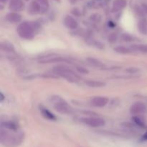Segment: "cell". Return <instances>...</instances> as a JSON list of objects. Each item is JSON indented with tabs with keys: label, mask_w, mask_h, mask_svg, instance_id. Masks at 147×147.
<instances>
[{
	"label": "cell",
	"mask_w": 147,
	"mask_h": 147,
	"mask_svg": "<svg viewBox=\"0 0 147 147\" xmlns=\"http://www.w3.org/2000/svg\"><path fill=\"white\" fill-rule=\"evenodd\" d=\"M39 28L40 25L35 22H24L19 24L17 31L22 38L30 40L34 37L36 32L39 30Z\"/></svg>",
	"instance_id": "cell-1"
},
{
	"label": "cell",
	"mask_w": 147,
	"mask_h": 147,
	"mask_svg": "<svg viewBox=\"0 0 147 147\" xmlns=\"http://www.w3.org/2000/svg\"><path fill=\"white\" fill-rule=\"evenodd\" d=\"M53 71L55 73V75L64 78L67 81H70L71 83H76L77 82L78 79H79V76L77 74H76L73 70L64 65L56 66L53 69Z\"/></svg>",
	"instance_id": "cell-2"
},
{
	"label": "cell",
	"mask_w": 147,
	"mask_h": 147,
	"mask_svg": "<svg viewBox=\"0 0 147 147\" xmlns=\"http://www.w3.org/2000/svg\"><path fill=\"white\" fill-rule=\"evenodd\" d=\"M23 134L19 132L18 134L9 133L6 130H1V139L2 142L6 143H17L22 139Z\"/></svg>",
	"instance_id": "cell-3"
},
{
	"label": "cell",
	"mask_w": 147,
	"mask_h": 147,
	"mask_svg": "<svg viewBox=\"0 0 147 147\" xmlns=\"http://www.w3.org/2000/svg\"><path fill=\"white\" fill-rule=\"evenodd\" d=\"M81 122L90 127L97 128L104 126L106 122L103 119L99 117H86L81 119Z\"/></svg>",
	"instance_id": "cell-4"
},
{
	"label": "cell",
	"mask_w": 147,
	"mask_h": 147,
	"mask_svg": "<svg viewBox=\"0 0 147 147\" xmlns=\"http://www.w3.org/2000/svg\"><path fill=\"white\" fill-rule=\"evenodd\" d=\"M55 109L57 111V112L63 114H68L70 113V109L66 102H65L59 96H56L55 97Z\"/></svg>",
	"instance_id": "cell-5"
},
{
	"label": "cell",
	"mask_w": 147,
	"mask_h": 147,
	"mask_svg": "<svg viewBox=\"0 0 147 147\" xmlns=\"http://www.w3.org/2000/svg\"><path fill=\"white\" fill-rule=\"evenodd\" d=\"M146 106L144 103H142V102H136L130 108V112L133 115L142 114L146 112Z\"/></svg>",
	"instance_id": "cell-6"
},
{
	"label": "cell",
	"mask_w": 147,
	"mask_h": 147,
	"mask_svg": "<svg viewBox=\"0 0 147 147\" xmlns=\"http://www.w3.org/2000/svg\"><path fill=\"white\" fill-rule=\"evenodd\" d=\"M92 106L98 108L104 107L109 103V99L103 96H96L93 98L90 101Z\"/></svg>",
	"instance_id": "cell-7"
},
{
	"label": "cell",
	"mask_w": 147,
	"mask_h": 147,
	"mask_svg": "<svg viewBox=\"0 0 147 147\" xmlns=\"http://www.w3.org/2000/svg\"><path fill=\"white\" fill-rule=\"evenodd\" d=\"M24 3L22 0H10L9 8L14 12H18L24 9Z\"/></svg>",
	"instance_id": "cell-8"
},
{
	"label": "cell",
	"mask_w": 147,
	"mask_h": 147,
	"mask_svg": "<svg viewBox=\"0 0 147 147\" xmlns=\"http://www.w3.org/2000/svg\"><path fill=\"white\" fill-rule=\"evenodd\" d=\"M63 24L67 28L70 30H76L78 27V22L71 16H66L63 20Z\"/></svg>",
	"instance_id": "cell-9"
},
{
	"label": "cell",
	"mask_w": 147,
	"mask_h": 147,
	"mask_svg": "<svg viewBox=\"0 0 147 147\" xmlns=\"http://www.w3.org/2000/svg\"><path fill=\"white\" fill-rule=\"evenodd\" d=\"M40 14H44L49 9L48 0H34Z\"/></svg>",
	"instance_id": "cell-10"
},
{
	"label": "cell",
	"mask_w": 147,
	"mask_h": 147,
	"mask_svg": "<svg viewBox=\"0 0 147 147\" xmlns=\"http://www.w3.org/2000/svg\"><path fill=\"white\" fill-rule=\"evenodd\" d=\"M126 4H127V1L126 0H114L112 4V11L118 12L125 8Z\"/></svg>",
	"instance_id": "cell-11"
},
{
	"label": "cell",
	"mask_w": 147,
	"mask_h": 147,
	"mask_svg": "<svg viewBox=\"0 0 147 147\" xmlns=\"http://www.w3.org/2000/svg\"><path fill=\"white\" fill-rule=\"evenodd\" d=\"M63 62H65L67 63V60L66 59L63 58L61 57H48V58L42 59V60H40L39 61V63H41V64H48V63H63Z\"/></svg>",
	"instance_id": "cell-12"
},
{
	"label": "cell",
	"mask_w": 147,
	"mask_h": 147,
	"mask_svg": "<svg viewBox=\"0 0 147 147\" xmlns=\"http://www.w3.org/2000/svg\"><path fill=\"white\" fill-rule=\"evenodd\" d=\"M6 19L10 23H17L20 22L22 20V16L17 12H10L8 13L6 16Z\"/></svg>",
	"instance_id": "cell-13"
},
{
	"label": "cell",
	"mask_w": 147,
	"mask_h": 147,
	"mask_svg": "<svg viewBox=\"0 0 147 147\" xmlns=\"http://www.w3.org/2000/svg\"><path fill=\"white\" fill-rule=\"evenodd\" d=\"M86 60L90 65L93 66L95 67H97V68H103V67H105V65L101 61H100L98 59L94 58V57H87Z\"/></svg>",
	"instance_id": "cell-14"
},
{
	"label": "cell",
	"mask_w": 147,
	"mask_h": 147,
	"mask_svg": "<svg viewBox=\"0 0 147 147\" xmlns=\"http://www.w3.org/2000/svg\"><path fill=\"white\" fill-rule=\"evenodd\" d=\"M85 84L90 88H102L106 86V83L99 80H86L85 81Z\"/></svg>",
	"instance_id": "cell-15"
},
{
	"label": "cell",
	"mask_w": 147,
	"mask_h": 147,
	"mask_svg": "<svg viewBox=\"0 0 147 147\" xmlns=\"http://www.w3.org/2000/svg\"><path fill=\"white\" fill-rule=\"evenodd\" d=\"M138 30L139 32L142 34L146 35L147 34V20L145 19H142L139 20L138 23Z\"/></svg>",
	"instance_id": "cell-16"
},
{
	"label": "cell",
	"mask_w": 147,
	"mask_h": 147,
	"mask_svg": "<svg viewBox=\"0 0 147 147\" xmlns=\"http://www.w3.org/2000/svg\"><path fill=\"white\" fill-rule=\"evenodd\" d=\"M40 110L41 111L42 115L44 116L45 119H48V120H51V121H55L56 119L55 116L50 111H48L47 109H46L45 108H42V107H40Z\"/></svg>",
	"instance_id": "cell-17"
},
{
	"label": "cell",
	"mask_w": 147,
	"mask_h": 147,
	"mask_svg": "<svg viewBox=\"0 0 147 147\" xmlns=\"http://www.w3.org/2000/svg\"><path fill=\"white\" fill-rule=\"evenodd\" d=\"M131 50L139 52L142 53H147V45L146 44H139L133 45L131 47Z\"/></svg>",
	"instance_id": "cell-18"
},
{
	"label": "cell",
	"mask_w": 147,
	"mask_h": 147,
	"mask_svg": "<svg viewBox=\"0 0 147 147\" xmlns=\"http://www.w3.org/2000/svg\"><path fill=\"white\" fill-rule=\"evenodd\" d=\"M1 127L4 129H7L8 130L11 131H17V126L14 123L11 121H7V122H1Z\"/></svg>",
	"instance_id": "cell-19"
},
{
	"label": "cell",
	"mask_w": 147,
	"mask_h": 147,
	"mask_svg": "<svg viewBox=\"0 0 147 147\" xmlns=\"http://www.w3.org/2000/svg\"><path fill=\"white\" fill-rule=\"evenodd\" d=\"M114 51L116 53H119V54H129L131 52V49L129 48V47H126L125 46H117V47H114Z\"/></svg>",
	"instance_id": "cell-20"
},
{
	"label": "cell",
	"mask_w": 147,
	"mask_h": 147,
	"mask_svg": "<svg viewBox=\"0 0 147 147\" xmlns=\"http://www.w3.org/2000/svg\"><path fill=\"white\" fill-rule=\"evenodd\" d=\"M1 50H4V51L7 52H13L14 50V47L11 43L8 42H2L1 43Z\"/></svg>",
	"instance_id": "cell-21"
},
{
	"label": "cell",
	"mask_w": 147,
	"mask_h": 147,
	"mask_svg": "<svg viewBox=\"0 0 147 147\" xmlns=\"http://www.w3.org/2000/svg\"><path fill=\"white\" fill-rule=\"evenodd\" d=\"M121 39L122 40V41L126 42H129L133 41V37L129 34H126V33H123L121 36Z\"/></svg>",
	"instance_id": "cell-22"
},
{
	"label": "cell",
	"mask_w": 147,
	"mask_h": 147,
	"mask_svg": "<svg viewBox=\"0 0 147 147\" xmlns=\"http://www.w3.org/2000/svg\"><path fill=\"white\" fill-rule=\"evenodd\" d=\"M116 40H117V34L116 33H111L109 36V42H110L111 43L116 42Z\"/></svg>",
	"instance_id": "cell-23"
},
{
	"label": "cell",
	"mask_w": 147,
	"mask_h": 147,
	"mask_svg": "<svg viewBox=\"0 0 147 147\" xmlns=\"http://www.w3.org/2000/svg\"><path fill=\"white\" fill-rule=\"evenodd\" d=\"M133 119H134V121L136 122V123L138 125V126H144V122L142 121L140 119H139L138 117H134Z\"/></svg>",
	"instance_id": "cell-24"
},
{
	"label": "cell",
	"mask_w": 147,
	"mask_h": 147,
	"mask_svg": "<svg viewBox=\"0 0 147 147\" xmlns=\"http://www.w3.org/2000/svg\"><path fill=\"white\" fill-rule=\"evenodd\" d=\"M76 69H77V70L79 72V73H83V74H87V73H88V70L86 68H84V67H76Z\"/></svg>",
	"instance_id": "cell-25"
},
{
	"label": "cell",
	"mask_w": 147,
	"mask_h": 147,
	"mask_svg": "<svg viewBox=\"0 0 147 147\" xmlns=\"http://www.w3.org/2000/svg\"><path fill=\"white\" fill-rule=\"evenodd\" d=\"M138 70H139L138 69L134 68V67H130L129 69H128L127 71L129 72V73H136V72H137Z\"/></svg>",
	"instance_id": "cell-26"
},
{
	"label": "cell",
	"mask_w": 147,
	"mask_h": 147,
	"mask_svg": "<svg viewBox=\"0 0 147 147\" xmlns=\"http://www.w3.org/2000/svg\"><path fill=\"white\" fill-rule=\"evenodd\" d=\"M1 100H3V99H4V96H3L2 93H1Z\"/></svg>",
	"instance_id": "cell-27"
},
{
	"label": "cell",
	"mask_w": 147,
	"mask_h": 147,
	"mask_svg": "<svg viewBox=\"0 0 147 147\" xmlns=\"http://www.w3.org/2000/svg\"><path fill=\"white\" fill-rule=\"evenodd\" d=\"M26 1H29V0H26Z\"/></svg>",
	"instance_id": "cell-28"
}]
</instances>
